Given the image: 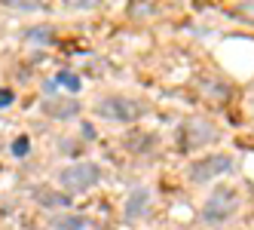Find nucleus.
I'll return each mask as SVG.
<instances>
[{
	"instance_id": "3",
	"label": "nucleus",
	"mask_w": 254,
	"mask_h": 230,
	"mask_svg": "<svg viewBox=\"0 0 254 230\" xmlns=\"http://www.w3.org/2000/svg\"><path fill=\"white\" fill-rule=\"evenodd\" d=\"M95 114L111 123H132L141 117V108H138V101L126 98V95H104L95 101Z\"/></svg>"
},
{
	"instance_id": "10",
	"label": "nucleus",
	"mask_w": 254,
	"mask_h": 230,
	"mask_svg": "<svg viewBox=\"0 0 254 230\" xmlns=\"http://www.w3.org/2000/svg\"><path fill=\"white\" fill-rule=\"evenodd\" d=\"M25 40H28V43H52V40H56V28H52V25L28 28V31H25Z\"/></svg>"
},
{
	"instance_id": "14",
	"label": "nucleus",
	"mask_w": 254,
	"mask_h": 230,
	"mask_svg": "<svg viewBox=\"0 0 254 230\" xmlns=\"http://www.w3.org/2000/svg\"><path fill=\"white\" fill-rule=\"evenodd\" d=\"M12 101H15V92L12 89H0V108H9Z\"/></svg>"
},
{
	"instance_id": "18",
	"label": "nucleus",
	"mask_w": 254,
	"mask_h": 230,
	"mask_svg": "<svg viewBox=\"0 0 254 230\" xmlns=\"http://www.w3.org/2000/svg\"><path fill=\"white\" fill-rule=\"evenodd\" d=\"M242 9H251V12H254V3H245V6H242Z\"/></svg>"
},
{
	"instance_id": "1",
	"label": "nucleus",
	"mask_w": 254,
	"mask_h": 230,
	"mask_svg": "<svg viewBox=\"0 0 254 230\" xmlns=\"http://www.w3.org/2000/svg\"><path fill=\"white\" fill-rule=\"evenodd\" d=\"M98 181H101V166L92 163V160L70 163V166H64V169L59 172V187H62V193H67V197L92 190Z\"/></svg>"
},
{
	"instance_id": "9",
	"label": "nucleus",
	"mask_w": 254,
	"mask_h": 230,
	"mask_svg": "<svg viewBox=\"0 0 254 230\" xmlns=\"http://www.w3.org/2000/svg\"><path fill=\"white\" fill-rule=\"evenodd\" d=\"M89 221L83 215H74V212H59L56 218L49 221V230H83Z\"/></svg>"
},
{
	"instance_id": "7",
	"label": "nucleus",
	"mask_w": 254,
	"mask_h": 230,
	"mask_svg": "<svg viewBox=\"0 0 254 230\" xmlns=\"http://www.w3.org/2000/svg\"><path fill=\"white\" fill-rule=\"evenodd\" d=\"M31 197H34V203L43 206V209H70V197H67V193L49 187V184H37L31 190Z\"/></svg>"
},
{
	"instance_id": "4",
	"label": "nucleus",
	"mask_w": 254,
	"mask_h": 230,
	"mask_svg": "<svg viewBox=\"0 0 254 230\" xmlns=\"http://www.w3.org/2000/svg\"><path fill=\"white\" fill-rule=\"evenodd\" d=\"M230 169H233V160L227 153H211L205 160H196L190 166V181L193 184H208L214 178H221V175H227Z\"/></svg>"
},
{
	"instance_id": "5",
	"label": "nucleus",
	"mask_w": 254,
	"mask_h": 230,
	"mask_svg": "<svg viewBox=\"0 0 254 230\" xmlns=\"http://www.w3.org/2000/svg\"><path fill=\"white\" fill-rule=\"evenodd\" d=\"M217 141V129L205 120H190L184 129L178 132V145L184 151H193V148H202V145H211Z\"/></svg>"
},
{
	"instance_id": "6",
	"label": "nucleus",
	"mask_w": 254,
	"mask_h": 230,
	"mask_svg": "<svg viewBox=\"0 0 254 230\" xmlns=\"http://www.w3.org/2000/svg\"><path fill=\"white\" fill-rule=\"evenodd\" d=\"M147 206H150V190H147V187H135L129 197H126L123 218H126V221H138V218L147 215Z\"/></svg>"
},
{
	"instance_id": "19",
	"label": "nucleus",
	"mask_w": 254,
	"mask_h": 230,
	"mask_svg": "<svg viewBox=\"0 0 254 230\" xmlns=\"http://www.w3.org/2000/svg\"><path fill=\"white\" fill-rule=\"evenodd\" d=\"M0 148H3V141H0Z\"/></svg>"
},
{
	"instance_id": "2",
	"label": "nucleus",
	"mask_w": 254,
	"mask_h": 230,
	"mask_svg": "<svg viewBox=\"0 0 254 230\" xmlns=\"http://www.w3.org/2000/svg\"><path fill=\"white\" fill-rule=\"evenodd\" d=\"M239 209V197H236V190L230 187H214L208 193V200L202 206V221L205 224H224L230 221V215Z\"/></svg>"
},
{
	"instance_id": "12",
	"label": "nucleus",
	"mask_w": 254,
	"mask_h": 230,
	"mask_svg": "<svg viewBox=\"0 0 254 230\" xmlns=\"http://www.w3.org/2000/svg\"><path fill=\"white\" fill-rule=\"evenodd\" d=\"M9 153L15 156V160H25V156L31 153V138H28V135H19V138L9 145Z\"/></svg>"
},
{
	"instance_id": "8",
	"label": "nucleus",
	"mask_w": 254,
	"mask_h": 230,
	"mask_svg": "<svg viewBox=\"0 0 254 230\" xmlns=\"http://www.w3.org/2000/svg\"><path fill=\"white\" fill-rule=\"evenodd\" d=\"M80 111H83V104L77 98H52V101L43 104V114L52 117V120H62V123L64 120H74Z\"/></svg>"
},
{
	"instance_id": "16",
	"label": "nucleus",
	"mask_w": 254,
	"mask_h": 230,
	"mask_svg": "<svg viewBox=\"0 0 254 230\" xmlns=\"http://www.w3.org/2000/svg\"><path fill=\"white\" fill-rule=\"evenodd\" d=\"M56 89H59V83H56V77H52V80H46V83H43V92H46V95H52V92H56Z\"/></svg>"
},
{
	"instance_id": "15",
	"label": "nucleus",
	"mask_w": 254,
	"mask_h": 230,
	"mask_svg": "<svg viewBox=\"0 0 254 230\" xmlns=\"http://www.w3.org/2000/svg\"><path fill=\"white\" fill-rule=\"evenodd\" d=\"M153 6L150 3H135V6H129V12H135V15H147Z\"/></svg>"
},
{
	"instance_id": "13",
	"label": "nucleus",
	"mask_w": 254,
	"mask_h": 230,
	"mask_svg": "<svg viewBox=\"0 0 254 230\" xmlns=\"http://www.w3.org/2000/svg\"><path fill=\"white\" fill-rule=\"evenodd\" d=\"M3 6H6V9H19V12H34V9H40V3H19V0H6Z\"/></svg>"
},
{
	"instance_id": "11",
	"label": "nucleus",
	"mask_w": 254,
	"mask_h": 230,
	"mask_svg": "<svg viewBox=\"0 0 254 230\" xmlns=\"http://www.w3.org/2000/svg\"><path fill=\"white\" fill-rule=\"evenodd\" d=\"M56 83L64 86V89H70V92H80V89H83V80L74 74V71H59V74H56Z\"/></svg>"
},
{
	"instance_id": "17",
	"label": "nucleus",
	"mask_w": 254,
	"mask_h": 230,
	"mask_svg": "<svg viewBox=\"0 0 254 230\" xmlns=\"http://www.w3.org/2000/svg\"><path fill=\"white\" fill-rule=\"evenodd\" d=\"M83 138H86V141H95V129L89 126V123H83Z\"/></svg>"
}]
</instances>
